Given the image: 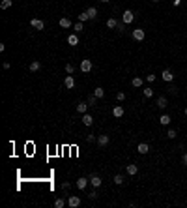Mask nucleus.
<instances>
[{
  "instance_id": "obj_1",
  "label": "nucleus",
  "mask_w": 187,
  "mask_h": 208,
  "mask_svg": "<svg viewBox=\"0 0 187 208\" xmlns=\"http://www.w3.org/2000/svg\"><path fill=\"white\" fill-rule=\"evenodd\" d=\"M133 21H135V13L131 10H126V11H123V15H122V23L123 25H129V23H133Z\"/></svg>"
},
{
  "instance_id": "obj_2",
  "label": "nucleus",
  "mask_w": 187,
  "mask_h": 208,
  "mask_svg": "<svg viewBox=\"0 0 187 208\" xmlns=\"http://www.w3.org/2000/svg\"><path fill=\"white\" fill-rule=\"evenodd\" d=\"M92 68H94L92 60H88V58L81 60V71H82V73H90V71H92Z\"/></svg>"
},
{
  "instance_id": "obj_3",
  "label": "nucleus",
  "mask_w": 187,
  "mask_h": 208,
  "mask_svg": "<svg viewBox=\"0 0 187 208\" xmlns=\"http://www.w3.org/2000/svg\"><path fill=\"white\" fill-rule=\"evenodd\" d=\"M67 204L71 206V208H77V206H81V197H79V195H69V199H67Z\"/></svg>"
},
{
  "instance_id": "obj_4",
  "label": "nucleus",
  "mask_w": 187,
  "mask_h": 208,
  "mask_svg": "<svg viewBox=\"0 0 187 208\" xmlns=\"http://www.w3.org/2000/svg\"><path fill=\"white\" fill-rule=\"evenodd\" d=\"M161 79L167 81V82H172V81H174V73H172L170 69H163V71H161Z\"/></svg>"
},
{
  "instance_id": "obj_5",
  "label": "nucleus",
  "mask_w": 187,
  "mask_h": 208,
  "mask_svg": "<svg viewBox=\"0 0 187 208\" xmlns=\"http://www.w3.org/2000/svg\"><path fill=\"white\" fill-rule=\"evenodd\" d=\"M144 38H146V32H144L142 28H135V30H133V39H137V41H142Z\"/></svg>"
},
{
  "instance_id": "obj_6",
  "label": "nucleus",
  "mask_w": 187,
  "mask_h": 208,
  "mask_svg": "<svg viewBox=\"0 0 187 208\" xmlns=\"http://www.w3.org/2000/svg\"><path fill=\"white\" fill-rule=\"evenodd\" d=\"M123 113H126V111H123L122 105H114V107H112V116H114V118H122Z\"/></svg>"
},
{
  "instance_id": "obj_7",
  "label": "nucleus",
  "mask_w": 187,
  "mask_h": 208,
  "mask_svg": "<svg viewBox=\"0 0 187 208\" xmlns=\"http://www.w3.org/2000/svg\"><path fill=\"white\" fill-rule=\"evenodd\" d=\"M64 86L67 90H73L75 88V79H73V75H67V77L64 79Z\"/></svg>"
},
{
  "instance_id": "obj_8",
  "label": "nucleus",
  "mask_w": 187,
  "mask_h": 208,
  "mask_svg": "<svg viewBox=\"0 0 187 208\" xmlns=\"http://www.w3.org/2000/svg\"><path fill=\"white\" fill-rule=\"evenodd\" d=\"M30 25H32L36 30H43V28H45V23H43L41 19H32V21H30Z\"/></svg>"
},
{
  "instance_id": "obj_9",
  "label": "nucleus",
  "mask_w": 187,
  "mask_h": 208,
  "mask_svg": "<svg viewBox=\"0 0 187 208\" xmlns=\"http://www.w3.org/2000/svg\"><path fill=\"white\" fill-rule=\"evenodd\" d=\"M67 43L71 47H77L79 45V36H77V34H69V36H67Z\"/></svg>"
},
{
  "instance_id": "obj_10",
  "label": "nucleus",
  "mask_w": 187,
  "mask_h": 208,
  "mask_svg": "<svg viewBox=\"0 0 187 208\" xmlns=\"http://www.w3.org/2000/svg\"><path fill=\"white\" fill-rule=\"evenodd\" d=\"M88 182H90V180H86L84 176H81V178L77 180V188H79L81 191H84V189H86V186H88Z\"/></svg>"
},
{
  "instance_id": "obj_11",
  "label": "nucleus",
  "mask_w": 187,
  "mask_h": 208,
  "mask_svg": "<svg viewBox=\"0 0 187 208\" xmlns=\"http://www.w3.org/2000/svg\"><path fill=\"white\" fill-rule=\"evenodd\" d=\"M109 143H110V137L109 135H99L98 137V144H99V146H107Z\"/></svg>"
},
{
  "instance_id": "obj_12",
  "label": "nucleus",
  "mask_w": 187,
  "mask_h": 208,
  "mask_svg": "<svg viewBox=\"0 0 187 208\" xmlns=\"http://www.w3.org/2000/svg\"><path fill=\"white\" fill-rule=\"evenodd\" d=\"M126 172H127L129 176H135L137 172H138V167H137L135 163H131V165H127V167H126Z\"/></svg>"
},
{
  "instance_id": "obj_13",
  "label": "nucleus",
  "mask_w": 187,
  "mask_h": 208,
  "mask_svg": "<svg viewBox=\"0 0 187 208\" xmlns=\"http://www.w3.org/2000/svg\"><path fill=\"white\" fill-rule=\"evenodd\" d=\"M82 124H84V126H92V124H94V116L84 113V114H82Z\"/></svg>"
},
{
  "instance_id": "obj_14",
  "label": "nucleus",
  "mask_w": 187,
  "mask_h": 208,
  "mask_svg": "<svg viewBox=\"0 0 187 208\" xmlns=\"http://www.w3.org/2000/svg\"><path fill=\"white\" fill-rule=\"evenodd\" d=\"M88 107H90V105H88V101H81V103H77V111H79L81 114H84L86 111H88Z\"/></svg>"
},
{
  "instance_id": "obj_15",
  "label": "nucleus",
  "mask_w": 187,
  "mask_h": 208,
  "mask_svg": "<svg viewBox=\"0 0 187 208\" xmlns=\"http://www.w3.org/2000/svg\"><path fill=\"white\" fill-rule=\"evenodd\" d=\"M137 152H138V154H148V152H150V146H148L146 143H140V144L137 146Z\"/></svg>"
},
{
  "instance_id": "obj_16",
  "label": "nucleus",
  "mask_w": 187,
  "mask_h": 208,
  "mask_svg": "<svg viewBox=\"0 0 187 208\" xmlns=\"http://www.w3.org/2000/svg\"><path fill=\"white\" fill-rule=\"evenodd\" d=\"M167 105H169V100L165 98V96H159V98H157V107L159 109H165Z\"/></svg>"
},
{
  "instance_id": "obj_17",
  "label": "nucleus",
  "mask_w": 187,
  "mask_h": 208,
  "mask_svg": "<svg viewBox=\"0 0 187 208\" xmlns=\"http://www.w3.org/2000/svg\"><path fill=\"white\" fill-rule=\"evenodd\" d=\"M90 184H92L94 188H99V186H101V178L98 175H92V176H90Z\"/></svg>"
},
{
  "instance_id": "obj_18",
  "label": "nucleus",
  "mask_w": 187,
  "mask_h": 208,
  "mask_svg": "<svg viewBox=\"0 0 187 208\" xmlns=\"http://www.w3.org/2000/svg\"><path fill=\"white\" fill-rule=\"evenodd\" d=\"M39 69H41V62H39V60H34V62H30V71H32V73L39 71Z\"/></svg>"
},
{
  "instance_id": "obj_19",
  "label": "nucleus",
  "mask_w": 187,
  "mask_h": 208,
  "mask_svg": "<svg viewBox=\"0 0 187 208\" xmlns=\"http://www.w3.org/2000/svg\"><path fill=\"white\" fill-rule=\"evenodd\" d=\"M60 26L62 28H71V21H69L67 17H62L60 19Z\"/></svg>"
},
{
  "instance_id": "obj_20",
  "label": "nucleus",
  "mask_w": 187,
  "mask_h": 208,
  "mask_svg": "<svg viewBox=\"0 0 187 208\" xmlns=\"http://www.w3.org/2000/svg\"><path fill=\"white\" fill-rule=\"evenodd\" d=\"M142 82H144L142 77H133V79H131V85H133L135 88H140V86H142Z\"/></svg>"
},
{
  "instance_id": "obj_21",
  "label": "nucleus",
  "mask_w": 187,
  "mask_h": 208,
  "mask_svg": "<svg viewBox=\"0 0 187 208\" xmlns=\"http://www.w3.org/2000/svg\"><path fill=\"white\" fill-rule=\"evenodd\" d=\"M86 13H88V17H90V19H95V17H98V8H94V6H92V8H88V10H86Z\"/></svg>"
},
{
  "instance_id": "obj_22",
  "label": "nucleus",
  "mask_w": 187,
  "mask_h": 208,
  "mask_svg": "<svg viewBox=\"0 0 187 208\" xmlns=\"http://www.w3.org/2000/svg\"><path fill=\"white\" fill-rule=\"evenodd\" d=\"M159 122H161V126H169V124H170V116L169 114H161Z\"/></svg>"
},
{
  "instance_id": "obj_23",
  "label": "nucleus",
  "mask_w": 187,
  "mask_h": 208,
  "mask_svg": "<svg viewBox=\"0 0 187 208\" xmlns=\"http://www.w3.org/2000/svg\"><path fill=\"white\" fill-rule=\"evenodd\" d=\"M112 180H114V184H116V186H122L123 182H126V178H123V175H116Z\"/></svg>"
},
{
  "instance_id": "obj_24",
  "label": "nucleus",
  "mask_w": 187,
  "mask_h": 208,
  "mask_svg": "<svg viewBox=\"0 0 187 208\" xmlns=\"http://www.w3.org/2000/svg\"><path fill=\"white\" fill-rule=\"evenodd\" d=\"M94 96H95V98H98V100H99V98H103V96H105V90H103L101 86H98V88H95V90H94Z\"/></svg>"
},
{
  "instance_id": "obj_25",
  "label": "nucleus",
  "mask_w": 187,
  "mask_h": 208,
  "mask_svg": "<svg viewBox=\"0 0 187 208\" xmlns=\"http://www.w3.org/2000/svg\"><path fill=\"white\" fill-rule=\"evenodd\" d=\"M64 206H66V201L62 197H58L56 201H54V208H64Z\"/></svg>"
},
{
  "instance_id": "obj_26",
  "label": "nucleus",
  "mask_w": 187,
  "mask_h": 208,
  "mask_svg": "<svg viewBox=\"0 0 187 208\" xmlns=\"http://www.w3.org/2000/svg\"><path fill=\"white\" fill-rule=\"evenodd\" d=\"M107 26H109V28H116V26H118V21H116L114 17H110V19L107 21Z\"/></svg>"
},
{
  "instance_id": "obj_27",
  "label": "nucleus",
  "mask_w": 187,
  "mask_h": 208,
  "mask_svg": "<svg viewBox=\"0 0 187 208\" xmlns=\"http://www.w3.org/2000/svg\"><path fill=\"white\" fill-rule=\"evenodd\" d=\"M142 94H144V98H152L154 96V88H144Z\"/></svg>"
},
{
  "instance_id": "obj_28",
  "label": "nucleus",
  "mask_w": 187,
  "mask_h": 208,
  "mask_svg": "<svg viewBox=\"0 0 187 208\" xmlns=\"http://www.w3.org/2000/svg\"><path fill=\"white\" fill-rule=\"evenodd\" d=\"M0 8H2V10H10V8H11V0H2Z\"/></svg>"
},
{
  "instance_id": "obj_29",
  "label": "nucleus",
  "mask_w": 187,
  "mask_h": 208,
  "mask_svg": "<svg viewBox=\"0 0 187 208\" xmlns=\"http://www.w3.org/2000/svg\"><path fill=\"white\" fill-rule=\"evenodd\" d=\"M86 101H88V105H90V107H94V105H95V103H98V98H95V96L92 94V96H90V98H88Z\"/></svg>"
},
{
  "instance_id": "obj_30",
  "label": "nucleus",
  "mask_w": 187,
  "mask_h": 208,
  "mask_svg": "<svg viewBox=\"0 0 187 208\" xmlns=\"http://www.w3.org/2000/svg\"><path fill=\"white\" fill-rule=\"evenodd\" d=\"M79 21H81V23H84V21H90V17H88V13H86V11H82V13H81V15H79Z\"/></svg>"
},
{
  "instance_id": "obj_31",
  "label": "nucleus",
  "mask_w": 187,
  "mask_h": 208,
  "mask_svg": "<svg viewBox=\"0 0 187 208\" xmlns=\"http://www.w3.org/2000/svg\"><path fill=\"white\" fill-rule=\"evenodd\" d=\"M73 28H75V32H82V30H84V25H82V23H81V21H79V23H77V25H75V26H73Z\"/></svg>"
},
{
  "instance_id": "obj_32",
  "label": "nucleus",
  "mask_w": 187,
  "mask_h": 208,
  "mask_svg": "<svg viewBox=\"0 0 187 208\" xmlns=\"http://www.w3.org/2000/svg\"><path fill=\"white\" fill-rule=\"evenodd\" d=\"M176 135H178L176 129H169V131H167V137H169V139H176Z\"/></svg>"
},
{
  "instance_id": "obj_33",
  "label": "nucleus",
  "mask_w": 187,
  "mask_h": 208,
  "mask_svg": "<svg viewBox=\"0 0 187 208\" xmlns=\"http://www.w3.org/2000/svg\"><path fill=\"white\" fill-rule=\"evenodd\" d=\"M66 71H67L69 75H71V73L75 71V66H73V64H66Z\"/></svg>"
},
{
  "instance_id": "obj_34",
  "label": "nucleus",
  "mask_w": 187,
  "mask_h": 208,
  "mask_svg": "<svg viewBox=\"0 0 187 208\" xmlns=\"http://www.w3.org/2000/svg\"><path fill=\"white\" fill-rule=\"evenodd\" d=\"M116 100H118V101H123V100H126V94H123V92H116Z\"/></svg>"
},
{
  "instance_id": "obj_35",
  "label": "nucleus",
  "mask_w": 187,
  "mask_h": 208,
  "mask_svg": "<svg viewBox=\"0 0 187 208\" xmlns=\"http://www.w3.org/2000/svg\"><path fill=\"white\" fill-rule=\"evenodd\" d=\"M86 141H88V143H94V141H98V139H95L94 133H90V135H86Z\"/></svg>"
},
{
  "instance_id": "obj_36",
  "label": "nucleus",
  "mask_w": 187,
  "mask_h": 208,
  "mask_svg": "<svg viewBox=\"0 0 187 208\" xmlns=\"http://www.w3.org/2000/svg\"><path fill=\"white\" fill-rule=\"evenodd\" d=\"M155 79H157V77H155V75H154V73H150V75H146V81H148V82H154Z\"/></svg>"
},
{
  "instance_id": "obj_37",
  "label": "nucleus",
  "mask_w": 187,
  "mask_h": 208,
  "mask_svg": "<svg viewBox=\"0 0 187 208\" xmlns=\"http://www.w3.org/2000/svg\"><path fill=\"white\" fill-rule=\"evenodd\" d=\"M88 197L92 199V201H94V199H98V191H90V193H88Z\"/></svg>"
},
{
  "instance_id": "obj_38",
  "label": "nucleus",
  "mask_w": 187,
  "mask_h": 208,
  "mask_svg": "<svg viewBox=\"0 0 187 208\" xmlns=\"http://www.w3.org/2000/svg\"><path fill=\"white\" fill-rule=\"evenodd\" d=\"M182 163H183V165H185V167H187V152H185V154L182 156Z\"/></svg>"
},
{
  "instance_id": "obj_39",
  "label": "nucleus",
  "mask_w": 187,
  "mask_h": 208,
  "mask_svg": "<svg viewBox=\"0 0 187 208\" xmlns=\"http://www.w3.org/2000/svg\"><path fill=\"white\" fill-rule=\"evenodd\" d=\"M180 4H182V0H172V6H174V8H178Z\"/></svg>"
},
{
  "instance_id": "obj_40",
  "label": "nucleus",
  "mask_w": 187,
  "mask_h": 208,
  "mask_svg": "<svg viewBox=\"0 0 187 208\" xmlns=\"http://www.w3.org/2000/svg\"><path fill=\"white\" fill-rule=\"evenodd\" d=\"M62 189H64V191H66V189H69V184H67V182H64V184H62Z\"/></svg>"
},
{
  "instance_id": "obj_41",
  "label": "nucleus",
  "mask_w": 187,
  "mask_h": 208,
  "mask_svg": "<svg viewBox=\"0 0 187 208\" xmlns=\"http://www.w3.org/2000/svg\"><path fill=\"white\" fill-rule=\"evenodd\" d=\"M116 28H118V32H123V25H122V23H118V26H116Z\"/></svg>"
},
{
  "instance_id": "obj_42",
  "label": "nucleus",
  "mask_w": 187,
  "mask_h": 208,
  "mask_svg": "<svg viewBox=\"0 0 187 208\" xmlns=\"http://www.w3.org/2000/svg\"><path fill=\"white\" fill-rule=\"evenodd\" d=\"M183 113H185V116H187V107H185V111H183Z\"/></svg>"
},
{
  "instance_id": "obj_43",
  "label": "nucleus",
  "mask_w": 187,
  "mask_h": 208,
  "mask_svg": "<svg viewBox=\"0 0 187 208\" xmlns=\"http://www.w3.org/2000/svg\"><path fill=\"white\" fill-rule=\"evenodd\" d=\"M101 2H109V0H101Z\"/></svg>"
},
{
  "instance_id": "obj_44",
  "label": "nucleus",
  "mask_w": 187,
  "mask_h": 208,
  "mask_svg": "<svg viewBox=\"0 0 187 208\" xmlns=\"http://www.w3.org/2000/svg\"><path fill=\"white\" fill-rule=\"evenodd\" d=\"M154 2H157V0H154Z\"/></svg>"
},
{
  "instance_id": "obj_45",
  "label": "nucleus",
  "mask_w": 187,
  "mask_h": 208,
  "mask_svg": "<svg viewBox=\"0 0 187 208\" xmlns=\"http://www.w3.org/2000/svg\"><path fill=\"white\" fill-rule=\"evenodd\" d=\"M185 128H187V124H185Z\"/></svg>"
},
{
  "instance_id": "obj_46",
  "label": "nucleus",
  "mask_w": 187,
  "mask_h": 208,
  "mask_svg": "<svg viewBox=\"0 0 187 208\" xmlns=\"http://www.w3.org/2000/svg\"><path fill=\"white\" fill-rule=\"evenodd\" d=\"M185 71H187V69H185Z\"/></svg>"
}]
</instances>
